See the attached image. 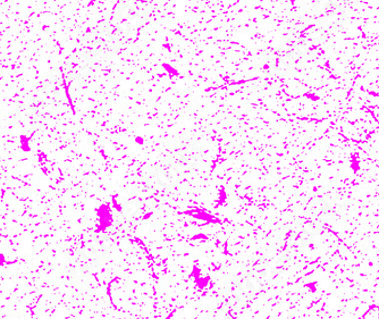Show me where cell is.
Instances as JSON below:
<instances>
[{
    "label": "cell",
    "instance_id": "cell-1",
    "mask_svg": "<svg viewBox=\"0 0 379 319\" xmlns=\"http://www.w3.org/2000/svg\"><path fill=\"white\" fill-rule=\"evenodd\" d=\"M56 103L48 97L45 90L37 89L34 90L29 99V107L40 115H49L55 110Z\"/></svg>",
    "mask_w": 379,
    "mask_h": 319
},
{
    "label": "cell",
    "instance_id": "cell-2",
    "mask_svg": "<svg viewBox=\"0 0 379 319\" xmlns=\"http://www.w3.org/2000/svg\"><path fill=\"white\" fill-rule=\"evenodd\" d=\"M117 19L126 24L132 30H135L146 23V15L140 13L125 2L124 5H122V8L117 9Z\"/></svg>",
    "mask_w": 379,
    "mask_h": 319
},
{
    "label": "cell",
    "instance_id": "cell-3",
    "mask_svg": "<svg viewBox=\"0 0 379 319\" xmlns=\"http://www.w3.org/2000/svg\"><path fill=\"white\" fill-rule=\"evenodd\" d=\"M81 252L91 261H97L103 257L105 249L99 243L97 238L90 234H85L81 240Z\"/></svg>",
    "mask_w": 379,
    "mask_h": 319
},
{
    "label": "cell",
    "instance_id": "cell-4",
    "mask_svg": "<svg viewBox=\"0 0 379 319\" xmlns=\"http://www.w3.org/2000/svg\"><path fill=\"white\" fill-rule=\"evenodd\" d=\"M131 27H129L126 24L119 21L117 18H113L110 22L107 23L105 27V33L108 39L114 42H122L129 39L132 34Z\"/></svg>",
    "mask_w": 379,
    "mask_h": 319
},
{
    "label": "cell",
    "instance_id": "cell-5",
    "mask_svg": "<svg viewBox=\"0 0 379 319\" xmlns=\"http://www.w3.org/2000/svg\"><path fill=\"white\" fill-rule=\"evenodd\" d=\"M93 59L91 57L90 51L85 50L82 51L81 54L75 56L72 61V64H70L72 69H73L78 74L79 78L86 77L91 73V71L93 69Z\"/></svg>",
    "mask_w": 379,
    "mask_h": 319
},
{
    "label": "cell",
    "instance_id": "cell-6",
    "mask_svg": "<svg viewBox=\"0 0 379 319\" xmlns=\"http://www.w3.org/2000/svg\"><path fill=\"white\" fill-rule=\"evenodd\" d=\"M145 211V202H142L139 198L130 199L124 202L122 208V214L129 222H135L141 218Z\"/></svg>",
    "mask_w": 379,
    "mask_h": 319
},
{
    "label": "cell",
    "instance_id": "cell-7",
    "mask_svg": "<svg viewBox=\"0 0 379 319\" xmlns=\"http://www.w3.org/2000/svg\"><path fill=\"white\" fill-rule=\"evenodd\" d=\"M43 90L47 93L51 100H53L56 105H61V103H65L67 101V94L65 86L63 85V83L58 81H50L47 82Z\"/></svg>",
    "mask_w": 379,
    "mask_h": 319
},
{
    "label": "cell",
    "instance_id": "cell-8",
    "mask_svg": "<svg viewBox=\"0 0 379 319\" xmlns=\"http://www.w3.org/2000/svg\"><path fill=\"white\" fill-rule=\"evenodd\" d=\"M194 158L189 150L181 149L177 154L174 155L171 159V166L176 169L178 173H184V171L191 169V167L194 165Z\"/></svg>",
    "mask_w": 379,
    "mask_h": 319
},
{
    "label": "cell",
    "instance_id": "cell-9",
    "mask_svg": "<svg viewBox=\"0 0 379 319\" xmlns=\"http://www.w3.org/2000/svg\"><path fill=\"white\" fill-rule=\"evenodd\" d=\"M109 49L110 47L108 46V43H107L103 39L98 37L97 39L91 42L89 51H90L91 57H92L93 59V62L95 63V62H100L103 58L107 57V55H108L109 53Z\"/></svg>",
    "mask_w": 379,
    "mask_h": 319
},
{
    "label": "cell",
    "instance_id": "cell-10",
    "mask_svg": "<svg viewBox=\"0 0 379 319\" xmlns=\"http://www.w3.org/2000/svg\"><path fill=\"white\" fill-rule=\"evenodd\" d=\"M71 268L74 275H76L78 277H83L90 272L91 260L83 256V254H77V256L72 258Z\"/></svg>",
    "mask_w": 379,
    "mask_h": 319
},
{
    "label": "cell",
    "instance_id": "cell-11",
    "mask_svg": "<svg viewBox=\"0 0 379 319\" xmlns=\"http://www.w3.org/2000/svg\"><path fill=\"white\" fill-rule=\"evenodd\" d=\"M266 73L271 75V77L278 78L282 77L286 72V64L282 62L277 55L271 56V57L265 64Z\"/></svg>",
    "mask_w": 379,
    "mask_h": 319
},
{
    "label": "cell",
    "instance_id": "cell-12",
    "mask_svg": "<svg viewBox=\"0 0 379 319\" xmlns=\"http://www.w3.org/2000/svg\"><path fill=\"white\" fill-rule=\"evenodd\" d=\"M277 56L282 62L286 64V65H290V64H294L299 61L300 50L294 45H284L279 48Z\"/></svg>",
    "mask_w": 379,
    "mask_h": 319
},
{
    "label": "cell",
    "instance_id": "cell-13",
    "mask_svg": "<svg viewBox=\"0 0 379 319\" xmlns=\"http://www.w3.org/2000/svg\"><path fill=\"white\" fill-rule=\"evenodd\" d=\"M157 177L158 181L160 182V184L165 186H171L177 182L178 171L173 166L163 167V168L158 171Z\"/></svg>",
    "mask_w": 379,
    "mask_h": 319
},
{
    "label": "cell",
    "instance_id": "cell-14",
    "mask_svg": "<svg viewBox=\"0 0 379 319\" xmlns=\"http://www.w3.org/2000/svg\"><path fill=\"white\" fill-rule=\"evenodd\" d=\"M260 281H259L254 275H248V276H245L241 281L240 289L248 297H252L258 292L259 289H260Z\"/></svg>",
    "mask_w": 379,
    "mask_h": 319
},
{
    "label": "cell",
    "instance_id": "cell-15",
    "mask_svg": "<svg viewBox=\"0 0 379 319\" xmlns=\"http://www.w3.org/2000/svg\"><path fill=\"white\" fill-rule=\"evenodd\" d=\"M97 240L103 249L113 248L117 240V234L113 229H103L97 234Z\"/></svg>",
    "mask_w": 379,
    "mask_h": 319
},
{
    "label": "cell",
    "instance_id": "cell-16",
    "mask_svg": "<svg viewBox=\"0 0 379 319\" xmlns=\"http://www.w3.org/2000/svg\"><path fill=\"white\" fill-rule=\"evenodd\" d=\"M17 117L19 124H21L25 132H33L35 127H37V119L34 118L33 115H31L29 111L26 110H21L18 111Z\"/></svg>",
    "mask_w": 379,
    "mask_h": 319
},
{
    "label": "cell",
    "instance_id": "cell-17",
    "mask_svg": "<svg viewBox=\"0 0 379 319\" xmlns=\"http://www.w3.org/2000/svg\"><path fill=\"white\" fill-rule=\"evenodd\" d=\"M227 302H228V305L232 307V308L241 309L246 305V302H248V296H246L241 289L235 290L229 294Z\"/></svg>",
    "mask_w": 379,
    "mask_h": 319
},
{
    "label": "cell",
    "instance_id": "cell-18",
    "mask_svg": "<svg viewBox=\"0 0 379 319\" xmlns=\"http://www.w3.org/2000/svg\"><path fill=\"white\" fill-rule=\"evenodd\" d=\"M253 275L258 278L260 283H267L271 280L273 276V269L271 267L266 264H260L254 268Z\"/></svg>",
    "mask_w": 379,
    "mask_h": 319
},
{
    "label": "cell",
    "instance_id": "cell-19",
    "mask_svg": "<svg viewBox=\"0 0 379 319\" xmlns=\"http://www.w3.org/2000/svg\"><path fill=\"white\" fill-rule=\"evenodd\" d=\"M129 221L123 216V214H117L116 216L113 219V225H111V229H113L115 232H116L117 235H123L127 232L129 230Z\"/></svg>",
    "mask_w": 379,
    "mask_h": 319
},
{
    "label": "cell",
    "instance_id": "cell-20",
    "mask_svg": "<svg viewBox=\"0 0 379 319\" xmlns=\"http://www.w3.org/2000/svg\"><path fill=\"white\" fill-rule=\"evenodd\" d=\"M126 3L145 15L150 13L153 9V6L150 0H126Z\"/></svg>",
    "mask_w": 379,
    "mask_h": 319
},
{
    "label": "cell",
    "instance_id": "cell-21",
    "mask_svg": "<svg viewBox=\"0 0 379 319\" xmlns=\"http://www.w3.org/2000/svg\"><path fill=\"white\" fill-rule=\"evenodd\" d=\"M154 186L149 184V183H143V184H140L137 186L135 189V194H137L138 198L141 199H148V198H152L155 194Z\"/></svg>",
    "mask_w": 379,
    "mask_h": 319
},
{
    "label": "cell",
    "instance_id": "cell-22",
    "mask_svg": "<svg viewBox=\"0 0 379 319\" xmlns=\"http://www.w3.org/2000/svg\"><path fill=\"white\" fill-rule=\"evenodd\" d=\"M63 77H64V81H65L67 84H70V85L75 84V83H77L78 80H79L78 74L73 69H72L71 65H67L66 67H64Z\"/></svg>",
    "mask_w": 379,
    "mask_h": 319
},
{
    "label": "cell",
    "instance_id": "cell-23",
    "mask_svg": "<svg viewBox=\"0 0 379 319\" xmlns=\"http://www.w3.org/2000/svg\"><path fill=\"white\" fill-rule=\"evenodd\" d=\"M303 229L309 233H316L320 229V223L317 218H308L303 223Z\"/></svg>",
    "mask_w": 379,
    "mask_h": 319
},
{
    "label": "cell",
    "instance_id": "cell-24",
    "mask_svg": "<svg viewBox=\"0 0 379 319\" xmlns=\"http://www.w3.org/2000/svg\"><path fill=\"white\" fill-rule=\"evenodd\" d=\"M294 46L297 47L299 50L306 49V48L310 46V39H309V37H306V35H300V37H298Z\"/></svg>",
    "mask_w": 379,
    "mask_h": 319
},
{
    "label": "cell",
    "instance_id": "cell-25",
    "mask_svg": "<svg viewBox=\"0 0 379 319\" xmlns=\"http://www.w3.org/2000/svg\"><path fill=\"white\" fill-rule=\"evenodd\" d=\"M255 86H257L259 91H268L270 84L266 80H257V81H255Z\"/></svg>",
    "mask_w": 379,
    "mask_h": 319
}]
</instances>
